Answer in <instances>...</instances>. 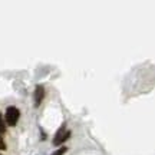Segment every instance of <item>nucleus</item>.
Returning a JSON list of instances; mask_svg holds the SVG:
<instances>
[{
  "instance_id": "nucleus-5",
  "label": "nucleus",
  "mask_w": 155,
  "mask_h": 155,
  "mask_svg": "<svg viewBox=\"0 0 155 155\" xmlns=\"http://www.w3.org/2000/svg\"><path fill=\"white\" fill-rule=\"evenodd\" d=\"M68 151V148L66 147H61V148H59V150H56L55 152H53V154L52 155H65V152H66Z\"/></svg>"
},
{
  "instance_id": "nucleus-3",
  "label": "nucleus",
  "mask_w": 155,
  "mask_h": 155,
  "mask_svg": "<svg viewBox=\"0 0 155 155\" xmlns=\"http://www.w3.org/2000/svg\"><path fill=\"white\" fill-rule=\"evenodd\" d=\"M45 99V88L42 85H38L36 89H35V94H33V101H35V106L38 108L42 104V101Z\"/></svg>"
},
{
  "instance_id": "nucleus-2",
  "label": "nucleus",
  "mask_w": 155,
  "mask_h": 155,
  "mask_svg": "<svg viewBox=\"0 0 155 155\" xmlns=\"http://www.w3.org/2000/svg\"><path fill=\"white\" fill-rule=\"evenodd\" d=\"M71 137V131L66 129V125H62L58 132L55 134V138H53V145H62L68 138Z\"/></svg>"
},
{
  "instance_id": "nucleus-4",
  "label": "nucleus",
  "mask_w": 155,
  "mask_h": 155,
  "mask_svg": "<svg viewBox=\"0 0 155 155\" xmlns=\"http://www.w3.org/2000/svg\"><path fill=\"white\" fill-rule=\"evenodd\" d=\"M6 132V122L3 121V116L0 114V135Z\"/></svg>"
},
{
  "instance_id": "nucleus-6",
  "label": "nucleus",
  "mask_w": 155,
  "mask_h": 155,
  "mask_svg": "<svg viewBox=\"0 0 155 155\" xmlns=\"http://www.w3.org/2000/svg\"><path fill=\"white\" fill-rule=\"evenodd\" d=\"M6 150V142L3 141V138L0 137V151H5Z\"/></svg>"
},
{
  "instance_id": "nucleus-1",
  "label": "nucleus",
  "mask_w": 155,
  "mask_h": 155,
  "mask_svg": "<svg viewBox=\"0 0 155 155\" xmlns=\"http://www.w3.org/2000/svg\"><path fill=\"white\" fill-rule=\"evenodd\" d=\"M20 118V111L17 109L16 106H9L6 109V114H5V122L9 125V127H15Z\"/></svg>"
}]
</instances>
